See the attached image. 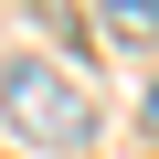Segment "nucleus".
Listing matches in <instances>:
<instances>
[{"instance_id":"1","label":"nucleus","mask_w":159,"mask_h":159,"mask_svg":"<svg viewBox=\"0 0 159 159\" xmlns=\"http://www.w3.org/2000/svg\"><path fill=\"white\" fill-rule=\"evenodd\" d=\"M0 127H11L21 148H85V138H96V96H85L74 64L11 53V64H0Z\"/></svg>"},{"instance_id":"2","label":"nucleus","mask_w":159,"mask_h":159,"mask_svg":"<svg viewBox=\"0 0 159 159\" xmlns=\"http://www.w3.org/2000/svg\"><path fill=\"white\" fill-rule=\"evenodd\" d=\"M106 32H127V43H148V32H159V0H106Z\"/></svg>"},{"instance_id":"3","label":"nucleus","mask_w":159,"mask_h":159,"mask_svg":"<svg viewBox=\"0 0 159 159\" xmlns=\"http://www.w3.org/2000/svg\"><path fill=\"white\" fill-rule=\"evenodd\" d=\"M138 127H148V138H159V85H148V96H138Z\"/></svg>"}]
</instances>
